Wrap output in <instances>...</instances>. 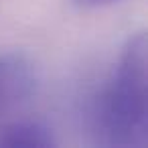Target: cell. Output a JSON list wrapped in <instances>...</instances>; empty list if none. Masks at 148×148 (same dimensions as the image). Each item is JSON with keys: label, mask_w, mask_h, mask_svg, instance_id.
Masks as SVG:
<instances>
[{"label": "cell", "mask_w": 148, "mask_h": 148, "mask_svg": "<svg viewBox=\"0 0 148 148\" xmlns=\"http://www.w3.org/2000/svg\"><path fill=\"white\" fill-rule=\"evenodd\" d=\"M148 45L146 35L132 37L106 87L91 108V130L99 144L142 148L148 142Z\"/></svg>", "instance_id": "6da1fadb"}, {"label": "cell", "mask_w": 148, "mask_h": 148, "mask_svg": "<svg viewBox=\"0 0 148 148\" xmlns=\"http://www.w3.org/2000/svg\"><path fill=\"white\" fill-rule=\"evenodd\" d=\"M37 87L35 65L21 53L0 55V118L23 106Z\"/></svg>", "instance_id": "7a4b0ae2"}, {"label": "cell", "mask_w": 148, "mask_h": 148, "mask_svg": "<svg viewBox=\"0 0 148 148\" xmlns=\"http://www.w3.org/2000/svg\"><path fill=\"white\" fill-rule=\"evenodd\" d=\"M55 144L53 130L39 120L0 122V148H51Z\"/></svg>", "instance_id": "3957f363"}, {"label": "cell", "mask_w": 148, "mask_h": 148, "mask_svg": "<svg viewBox=\"0 0 148 148\" xmlns=\"http://www.w3.org/2000/svg\"><path fill=\"white\" fill-rule=\"evenodd\" d=\"M73 2L79 8H103V6H110V4L120 2V0H73Z\"/></svg>", "instance_id": "277c9868"}]
</instances>
